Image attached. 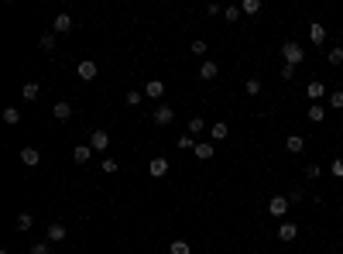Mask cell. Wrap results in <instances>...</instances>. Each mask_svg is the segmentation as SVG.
Returning <instances> with one entry per match:
<instances>
[{
    "label": "cell",
    "instance_id": "38",
    "mask_svg": "<svg viewBox=\"0 0 343 254\" xmlns=\"http://www.w3.org/2000/svg\"><path fill=\"white\" fill-rule=\"evenodd\" d=\"M306 175H309V179H319L323 168H319V165H306Z\"/></svg>",
    "mask_w": 343,
    "mask_h": 254
},
{
    "label": "cell",
    "instance_id": "33",
    "mask_svg": "<svg viewBox=\"0 0 343 254\" xmlns=\"http://www.w3.org/2000/svg\"><path fill=\"white\" fill-rule=\"evenodd\" d=\"M240 14H244L240 7H227V11H223V17H227V21L233 24V21H240Z\"/></svg>",
    "mask_w": 343,
    "mask_h": 254
},
{
    "label": "cell",
    "instance_id": "11",
    "mask_svg": "<svg viewBox=\"0 0 343 254\" xmlns=\"http://www.w3.org/2000/svg\"><path fill=\"white\" fill-rule=\"evenodd\" d=\"M196 158H199V162H209V158H213V144H209V141H196Z\"/></svg>",
    "mask_w": 343,
    "mask_h": 254
},
{
    "label": "cell",
    "instance_id": "24",
    "mask_svg": "<svg viewBox=\"0 0 343 254\" xmlns=\"http://www.w3.org/2000/svg\"><path fill=\"white\" fill-rule=\"evenodd\" d=\"M4 120H7V124H21V110H17V107H7V110H4Z\"/></svg>",
    "mask_w": 343,
    "mask_h": 254
},
{
    "label": "cell",
    "instance_id": "27",
    "mask_svg": "<svg viewBox=\"0 0 343 254\" xmlns=\"http://www.w3.org/2000/svg\"><path fill=\"white\" fill-rule=\"evenodd\" d=\"M326 58H330V66H343V48L340 45L330 48V55H326Z\"/></svg>",
    "mask_w": 343,
    "mask_h": 254
},
{
    "label": "cell",
    "instance_id": "8",
    "mask_svg": "<svg viewBox=\"0 0 343 254\" xmlns=\"http://www.w3.org/2000/svg\"><path fill=\"white\" fill-rule=\"evenodd\" d=\"M285 151L302 155V151H306V138H302V134H288V138H285Z\"/></svg>",
    "mask_w": 343,
    "mask_h": 254
},
{
    "label": "cell",
    "instance_id": "35",
    "mask_svg": "<svg viewBox=\"0 0 343 254\" xmlns=\"http://www.w3.org/2000/svg\"><path fill=\"white\" fill-rule=\"evenodd\" d=\"M52 247H48V241H38V244H31V254H48Z\"/></svg>",
    "mask_w": 343,
    "mask_h": 254
},
{
    "label": "cell",
    "instance_id": "12",
    "mask_svg": "<svg viewBox=\"0 0 343 254\" xmlns=\"http://www.w3.org/2000/svg\"><path fill=\"white\" fill-rule=\"evenodd\" d=\"M220 76V66L217 62H209V58H206L203 66H199V79H217Z\"/></svg>",
    "mask_w": 343,
    "mask_h": 254
},
{
    "label": "cell",
    "instance_id": "29",
    "mask_svg": "<svg viewBox=\"0 0 343 254\" xmlns=\"http://www.w3.org/2000/svg\"><path fill=\"white\" fill-rule=\"evenodd\" d=\"M141 100H144V90H131L127 93V107H137Z\"/></svg>",
    "mask_w": 343,
    "mask_h": 254
},
{
    "label": "cell",
    "instance_id": "17",
    "mask_svg": "<svg viewBox=\"0 0 343 254\" xmlns=\"http://www.w3.org/2000/svg\"><path fill=\"white\" fill-rule=\"evenodd\" d=\"M52 114H55V117H58V120H69V117H72V107H69V103H66V100H58V103H55V107H52Z\"/></svg>",
    "mask_w": 343,
    "mask_h": 254
},
{
    "label": "cell",
    "instance_id": "30",
    "mask_svg": "<svg viewBox=\"0 0 343 254\" xmlns=\"http://www.w3.org/2000/svg\"><path fill=\"white\" fill-rule=\"evenodd\" d=\"M175 148H179V151H189V148H196V141L182 134V138H175Z\"/></svg>",
    "mask_w": 343,
    "mask_h": 254
},
{
    "label": "cell",
    "instance_id": "16",
    "mask_svg": "<svg viewBox=\"0 0 343 254\" xmlns=\"http://www.w3.org/2000/svg\"><path fill=\"white\" fill-rule=\"evenodd\" d=\"M48 241H52V244L66 241V223H52V227H48Z\"/></svg>",
    "mask_w": 343,
    "mask_h": 254
},
{
    "label": "cell",
    "instance_id": "13",
    "mask_svg": "<svg viewBox=\"0 0 343 254\" xmlns=\"http://www.w3.org/2000/svg\"><path fill=\"white\" fill-rule=\"evenodd\" d=\"M69 28H72V17H69V14H55L52 31H55V35H62V31H69Z\"/></svg>",
    "mask_w": 343,
    "mask_h": 254
},
{
    "label": "cell",
    "instance_id": "25",
    "mask_svg": "<svg viewBox=\"0 0 343 254\" xmlns=\"http://www.w3.org/2000/svg\"><path fill=\"white\" fill-rule=\"evenodd\" d=\"M206 131V120L203 117H192V120H189V134H203Z\"/></svg>",
    "mask_w": 343,
    "mask_h": 254
},
{
    "label": "cell",
    "instance_id": "31",
    "mask_svg": "<svg viewBox=\"0 0 343 254\" xmlns=\"http://www.w3.org/2000/svg\"><path fill=\"white\" fill-rule=\"evenodd\" d=\"M41 48H45V52H52V48H55V31L41 35Z\"/></svg>",
    "mask_w": 343,
    "mask_h": 254
},
{
    "label": "cell",
    "instance_id": "39",
    "mask_svg": "<svg viewBox=\"0 0 343 254\" xmlns=\"http://www.w3.org/2000/svg\"><path fill=\"white\" fill-rule=\"evenodd\" d=\"M227 11V7H220V4H209V7H206V14H209V17H217V14H223Z\"/></svg>",
    "mask_w": 343,
    "mask_h": 254
},
{
    "label": "cell",
    "instance_id": "15",
    "mask_svg": "<svg viewBox=\"0 0 343 254\" xmlns=\"http://www.w3.org/2000/svg\"><path fill=\"white\" fill-rule=\"evenodd\" d=\"M72 158H76L79 165H86V162L93 158V148H90V144H76V151H72Z\"/></svg>",
    "mask_w": 343,
    "mask_h": 254
},
{
    "label": "cell",
    "instance_id": "19",
    "mask_svg": "<svg viewBox=\"0 0 343 254\" xmlns=\"http://www.w3.org/2000/svg\"><path fill=\"white\" fill-rule=\"evenodd\" d=\"M14 227H17V230H31V227H34V217H31V213H17V223H14Z\"/></svg>",
    "mask_w": 343,
    "mask_h": 254
},
{
    "label": "cell",
    "instance_id": "20",
    "mask_svg": "<svg viewBox=\"0 0 343 254\" xmlns=\"http://www.w3.org/2000/svg\"><path fill=\"white\" fill-rule=\"evenodd\" d=\"M323 117H326V107H323V103H312V107H309V120H312V124H319Z\"/></svg>",
    "mask_w": 343,
    "mask_h": 254
},
{
    "label": "cell",
    "instance_id": "18",
    "mask_svg": "<svg viewBox=\"0 0 343 254\" xmlns=\"http://www.w3.org/2000/svg\"><path fill=\"white\" fill-rule=\"evenodd\" d=\"M21 162H24V165H38V162H41L38 148H21Z\"/></svg>",
    "mask_w": 343,
    "mask_h": 254
},
{
    "label": "cell",
    "instance_id": "1",
    "mask_svg": "<svg viewBox=\"0 0 343 254\" xmlns=\"http://www.w3.org/2000/svg\"><path fill=\"white\" fill-rule=\"evenodd\" d=\"M282 58H285V66H302V45H298V41H285V45H282Z\"/></svg>",
    "mask_w": 343,
    "mask_h": 254
},
{
    "label": "cell",
    "instance_id": "23",
    "mask_svg": "<svg viewBox=\"0 0 343 254\" xmlns=\"http://www.w3.org/2000/svg\"><path fill=\"white\" fill-rule=\"evenodd\" d=\"M230 134V127L223 124V120H217V124H213V141H223Z\"/></svg>",
    "mask_w": 343,
    "mask_h": 254
},
{
    "label": "cell",
    "instance_id": "4",
    "mask_svg": "<svg viewBox=\"0 0 343 254\" xmlns=\"http://www.w3.org/2000/svg\"><path fill=\"white\" fill-rule=\"evenodd\" d=\"M172 120H175V110H172L168 103H158V107H155V124H158V127L172 124Z\"/></svg>",
    "mask_w": 343,
    "mask_h": 254
},
{
    "label": "cell",
    "instance_id": "36",
    "mask_svg": "<svg viewBox=\"0 0 343 254\" xmlns=\"http://www.w3.org/2000/svg\"><path fill=\"white\" fill-rule=\"evenodd\" d=\"M117 168H120V165H117L114 158H103V172H106V175H114Z\"/></svg>",
    "mask_w": 343,
    "mask_h": 254
},
{
    "label": "cell",
    "instance_id": "7",
    "mask_svg": "<svg viewBox=\"0 0 343 254\" xmlns=\"http://www.w3.org/2000/svg\"><path fill=\"white\" fill-rule=\"evenodd\" d=\"M90 148L93 151H106L110 148V134H106V131H93L90 134Z\"/></svg>",
    "mask_w": 343,
    "mask_h": 254
},
{
    "label": "cell",
    "instance_id": "26",
    "mask_svg": "<svg viewBox=\"0 0 343 254\" xmlns=\"http://www.w3.org/2000/svg\"><path fill=\"white\" fill-rule=\"evenodd\" d=\"M240 11H244V14H258V11H261V0H244V4H240Z\"/></svg>",
    "mask_w": 343,
    "mask_h": 254
},
{
    "label": "cell",
    "instance_id": "5",
    "mask_svg": "<svg viewBox=\"0 0 343 254\" xmlns=\"http://www.w3.org/2000/svg\"><path fill=\"white\" fill-rule=\"evenodd\" d=\"M148 175H151V179L168 175V158H161V155H158V158H151V162H148Z\"/></svg>",
    "mask_w": 343,
    "mask_h": 254
},
{
    "label": "cell",
    "instance_id": "6",
    "mask_svg": "<svg viewBox=\"0 0 343 254\" xmlns=\"http://www.w3.org/2000/svg\"><path fill=\"white\" fill-rule=\"evenodd\" d=\"M298 237V223H292V220H285L282 227H278V241H285V244H292Z\"/></svg>",
    "mask_w": 343,
    "mask_h": 254
},
{
    "label": "cell",
    "instance_id": "40",
    "mask_svg": "<svg viewBox=\"0 0 343 254\" xmlns=\"http://www.w3.org/2000/svg\"><path fill=\"white\" fill-rule=\"evenodd\" d=\"M295 76V66H282V79H292Z\"/></svg>",
    "mask_w": 343,
    "mask_h": 254
},
{
    "label": "cell",
    "instance_id": "21",
    "mask_svg": "<svg viewBox=\"0 0 343 254\" xmlns=\"http://www.w3.org/2000/svg\"><path fill=\"white\" fill-rule=\"evenodd\" d=\"M168 254H192V247H189L185 241H172L168 244Z\"/></svg>",
    "mask_w": 343,
    "mask_h": 254
},
{
    "label": "cell",
    "instance_id": "32",
    "mask_svg": "<svg viewBox=\"0 0 343 254\" xmlns=\"http://www.w3.org/2000/svg\"><path fill=\"white\" fill-rule=\"evenodd\" d=\"M244 90L251 93V96H258V93H261V79H247L244 82Z\"/></svg>",
    "mask_w": 343,
    "mask_h": 254
},
{
    "label": "cell",
    "instance_id": "37",
    "mask_svg": "<svg viewBox=\"0 0 343 254\" xmlns=\"http://www.w3.org/2000/svg\"><path fill=\"white\" fill-rule=\"evenodd\" d=\"M192 55H206V41L203 38H196L192 41Z\"/></svg>",
    "mask_w": 343,
    "mask_h": 254
},
{
    "label": "cell",
    "instance_id": "34",
    "mask_svg": "<svg viewBox=\"0 0 343 254\" xmlns=\"http://www.w3.org/2000/svg\"><path fill=\"white\" fill-rule=\"evenodd\" d=\"M330 172L336 175V179H343V158H333V162H330Z\"/></svg>",
    "mask_w": 343,
    "mask_h": 254
},
{
    "label": "cell",
    "instance_id": "10",
    "mask_svg": "<svg viewBox=\"0 0 343 254\" xmlns=\"http://www.w3.org/2000/svg\"><path fill=\"white\" fill-rule=\"evenodd\" d=\"M306 93H309V100H312V103H319V100H323V93H326V82L312 79V82L306 86Z\"/></svg>",
    "mask_w": 343,
    "mask_h": 254
},
{
    "label": "cell",
    "instance_id": "22",
    "mask_svg": "<svg viewBox=\"0 0 343 254\" xmlns=\"http://www.w3.org/2000/svg\"><path fill=\"white\" fill-rule=\"evenodd\" d=\"M21 96H24V100H38V82H24Z\"/></svg>",
    "mask_w": 343,
    "mask_h": 254
},
{
    "label": "cell",
    "instance_id": "2",
    "mask_svg": "<svg viewBox=\"0 0 343 254\" xmlns=\"http://www.w3.org/2000/svg\"><path fill=\"white\" fill-rule=\"evenodd\" d=\"M96 72H100V69H96V62H93V58H82L79 66H76V76H79L82 82H93V79H96Z\"/></svg>",
    "mask_w": 343,
    "mask_h": 254
},
{
    "label": "cell",
    "instance_id": "9",
    "mask_svg": "<svg viewBox=\"0 0 343 254\" xmlns=\"http://www.w3.org/2000/svg\"><path fill=\"white\" fill-rule=\"evenodd\" d=\"M309 41H312V45H319V48H323V41H326V28H323L319 21L309 24Z\"/></svg>",
    "mask_w": 343,
    "mask_h": 254
},
{
    "label": "cell",
    "instance_id": "14",
    "mask_svg": "<svg viewBox=\"0 0 343 254\" xmlns=\"http://www.w3.org/2000/svg\"><path fill=\"white\" fill-rule=\"evenodd\" d=\"M144 96H151V100H161V96H165V82L151 79L148 86H144Z\"/></svg>",
    "mask_w": 343,
    "mask_h": 254
},
{
    "label": "cell",
    "instance_id": "28",
    "mask_svg": "<svg viewBox=\"0 0 343 254\" xmlns=\"http://www.w3.org/2000/svg\"><path fill=\"white\" fill-rule=\"evenodd\" d=\"M330 107H333V110H343V90H333L330 93Z\"/></svg>",
    "mask_w": 343,
    "mask_h": 254
},
{
    "label": "cell",
    "instance_id": "3",
    "mask_svg": "<svg viewBox=\"0 0 343 254\" xmlns=\"http://www.w3.org/2000/svg\"><path fill=\"white\" fill-rule=\"evenodd\" d=\"M268 213H271L274 220H282L288 213V196H271L268 199Z\"/></svg>",
    "mask_w": 343,
    "mask_h": 254
}]
</instances>
